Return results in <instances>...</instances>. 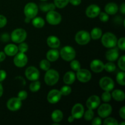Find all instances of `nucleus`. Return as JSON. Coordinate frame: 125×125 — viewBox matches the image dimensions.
Returning a JSON list of instances; mask_svg holds the SVG:
<instances>
[{"mask_svg":"<svg viewBox=\"0 0 125 125\" xmlns=\"http://www.w3.org/2000/svg\"><path fill=\"white\" fill-rule=\"evenodd\" d=\"M102 43L107 48L115 47L117 43V39L115 35L111 32L105 33L101 39Z\"/></svg>","mask_w":125,"mask_h":125,"instance_id":"obj_1","label":"nucleus"},{"mask_svg":"<svg viewBox=\"0 0 125 125\" xmlns=\"http://www.w3.org/2000/svg\"><path fill=\"white\" fill-rule=\"evenodd\" d=\"M59 74L58 72L53 69L47 70L45 75V81L47 85H53L58 82Z\"/></svg>","mask_w":125,"mask_h":125,"instance_id":"obj_2","label":"nucleus"},{"mask_svg":"<svg viewBox=\"0 0 125 125\" xmlns=\"http://www.w3.org/2000/svg\"><path fill=\"white\" fill-rule=\"evenodd\" d=\"M62 58L66 61H72L76 56V51L73 48L70 46H66L62 48L60 52Z\"/></svg>","mask_w":125,"mask_h":125,"instance_id":"obj_3","label":"nucleus"},{"mask_svg":"<svg viewBox=\"0 0 125 125\" xmlns=\"http://www.w3.org/2000/svg\"><path fill=\"white\" fill-rule=\"evenodd\" d=\"M27 34L25 30L23 29H17L11 34V39L16 43L23 42L26 38Z\"/></svg>","mask_w":125,"mask_h":125,"instance_id":"obj_4","label":"nucleus"},{"mask_svg":"<svg viewBox=\"0 0 125 125\" xmlns=\"http://www.w3.org/2000/svg\"><path fill=\"white\" fill-rule=\"evenodd\" d=\"M24 13L26 17L32 19L36 17L38 13L37 6L34 2H29L24 7Z\"/></svg>","mask_w":125,"mask_h":125,"instance_id":"obj_5","label":"nucleus"},{"mask_svg":"<svg viewBox=\"0 0 125 125\" xmlns=\"http://www.w3.org/2000/svg\"><path fill=\"white\" fill-rule=\"evenodd\" d=\"M46 19L48 23L52 25H57L61 21L62 17L61 15L54 10L49 11L46 16Z\"/></svg>","mask_w":125,"mask_h":125,"instance_id":"obj_6","label":"nucleus"},{"mask_svg":"<svg viewBox=\"0 0 125 125\" xmlns=\"http://www.w3.org/2000/svg\"><path fill=\"white\" fill-rule=\"evenodd\" d=\"M90 34L85 31H80L75 35L76 42L81 45L87 44L90 42Z\"/></svg>","mask_w":125,"mask_h":125,"instance_id":"obj_7","label":"nucleus"},{"mask_svg":"<svg viewBox=\"0 0 125 125\" xmlns=\"http://www.w3.org/2000/svg\"><path fill=\"white\" fill-rule=\"evenodd\" d=\"M100 86L104 91L109 92L114 88V82L109 77H103L100 80Z\"/></svg>","mask_w":125,"mask_h":125,"instance_id":"obj_8","label":"nucleus"},{"mask_svg":"<svg viewBox=\"0 0 125 125\" xmlns=\"http://www.w3.org/2000/svg\"><path fill=\"white\" fill-rule=\"evenodd\" d=\"M77 78L81 83H87L91 79L92 74L88 70L79 69L77 71Z\"/></svg>","mask_w":125,"mask_h":125,"instance_id":"obj_9","label":"nucleus"},{"mask_svg":"<svg viewBox=\"0 0 125 125\" xmlns=\"http://www.w3.org/2000/svg\"><path fill=\"white\" fill-rule=\"evenodd\" d=\"M25 75L29 80L34 81H37L39 78L40 73L37 68L35 67H29L26 70Z\"/></svg>","mask_w":125,"mask_h":125,"instance_id":"obj_10","label":"nucleus"},{"mask_svg":"<svg viewBox=\"0 0 125 125\" xmlns=\"http://www.w3.org/2000/svg\"><path fill=\"white\" fill-rule=\"evenodd\" d=\"M14 64L19 68L24 67L28 62V57L23 52H20L16 54L13 59Z\"/></svg>","mask_w":125,"mask_h":125,"instance_id":"obj_11","label":"nucleus"},{"mask_svg":"<svg viewBox=\"0 0 125 125\" xmlns=\"http://www.w3.org/2000/svg\"><path fill=\"white\" fill-rule=\"evenodd\" d=\"M61 96H62V94H61L59 90L53 89V90H51L48 94L47 100L50 103L55 104L60 101Z\"/></svg>","mask_w":125,"mask_h":125,"instance_id":"obj_12","label":"nucleus"},{"mask_svg":"<svg viewBox=\"0 0 125 125\" xmlns=\"http://www.w3.org/2000/svg\"><path fill=\"white\" fill-rule=\"evenodd\" d=\"M21 104V101L18 98H12L7 101V107L10 111H17L20 109Z\"/></svg>","mask_w":125,"mask_h":125,"instance_id":"obj_13","label":"nucleus"},{"mask_svg":"<svg viewBox=\"0 0 125 125\" xmlns=\"http://www.w3.org/2000/svg\"><path fill=\"white\" fill-rule=\"evenodd\" d=\"M112 106L109 104H103L101 105L98 110V114L102 118H106L112 113Z\"/></svg>","mask_w":125,"mask_h":125,"instance_id":"obj_14","label":"nucleus"},{"mask_svg":"<svg viewBox=\"0 0 125 125\" xmlns=\"http://www.w3.org/2000/svg\"><path fill=\"white\" fill-rule=\"evenodd\" d=\"M100 104V98L96 95H92L86 101V106L89 109H95Z\"/></svg>","mask_w":125,"mask_h":125,"instance_id":"obj_15","label":"nucleus"},{"mask_svg":"<svg viewBox=\"0 0 125 125\" xmlns=\"http://www.w3.org/2000/svg\"><path fill=\"white\" fill-rule=\"evenodd\" d=\"M100 13V8L99 6L95 4H92L87 8L85 14L89 18H94L97 17Z\"/></svg>","mask_w":125,"mask_h":125,"instance_id":"obj_16","label":"nucleus"},{"mask_svg":"<svg viewBox=\"0 0 125 125\" xmlns=\"http://www.w3.org/2000/svg\"><path fill=\"white\" fill-rule=\"evenodd\" d=\"M84 113V108L81 104H76L72 110V115L74 118L79 119L83 116Z\"/></svg>","mask_w":125,"mask_h":125,"instance_id":"obj_17","label":"nucleus"},{"mask_svg":"<svg viewBox=\"0 0 125 125\" xmlns=\"http://www.w3.org/2000/svg\"><path fill=\"white\" fill-rule=\"evenodd\" d=\"M104 67L103 62L98 59L94 60L90 63V68L95 73H100L103 72Z\"/></svg>","mask_w":125,"mask_h":125,"instance_id":"obj_18","label":"nucleus"},{"mask_svg":"<svg viewBox=\"0 0 125 125\" xmlns=\"http://www.w3.org/2000/svg\"><path fill=\"white\" fill-rule=\"evenodd\" d=\"M119 53L117 48H112L108 50L106 53V57L109 61L113 62L118 59Z\"/></svg>","mask_w":125,"mask_h":125,"instance_id":"obj_19","label":"nucleus"},{"mask_svg":"<svg viewBox=\"0 0 125 125\" xmlns=\"http://www.w3.org/2000/svg\"><path fill=\"white\" fill-rule=\"evenodd\" d=\"M18 46L14 44H8L4 48V53L9 56H15L18 52Z\"/></svg>","mask_w":125,"mask_h":125,"instance_id":"obj_20","label":"nucleus"},{"mask_svg":"<svg viewBox=\"0 0 125 125\" xmlns=\"http://www.w3.org/2000/svg\"><path fill=\"white\" fill-rule=\"evenodd\" d=\"M46 42H47L48 45L50 48L54 49L59 47L60 44H61L59 39L57 37L53 36V35L48 37Z\"/></svg>","mask_w":125,"mask_h":125,"instance_id":"obj_21","label":"nucleus"},{"mask_svg":"<svg viewBox=\"0 0 125 125\" xmlns=\"http://www.w3.org/2000/svg\"><path fill=\"white\" fill-rule=\"evenodd\" d=\"M105 11L107 14L114 15L118 10V6L114 2H109L105 6Z\"/></svg>","mask_w":125,"mask_h":125,"instance_id":"obj_22","label":"nucleus"},{"mask_svg":"<svg viewBox=\"0 0 125 125\" xmlns=\"http://www.w3.org/2000/svg\"><path fill=\"white\" fill-rule=\"evenodd\" d=\"M59 57V52L56 50H51L46 53V58L50 62L57 61Z\"/></svg>","mask_w":125,"mask_h":125,"instance_id":"obj_23","label":"nucleus"},{"mask_svg":"<svg viewBox=\"0 0 125 125\" xmlns=\"http://www.w3.org/2000/svg\"><path fill=\"white\" fill-rule=\"evenodd\" d=\"M76 79L75 74L73 72H68L65 73L63 76V81L66 84H72L74 82Z\"/></svg>","mask_w":125,"mask_h":125,"instance_id":"obj_24","label":"nucleus"},{"mask_svg":"<svg viewBox=\"0 0 125 125\" xmlns=\"http://www.w3.org/2000/svg\"><path fill=\"white\" fill-rule=\"evenodd\" d=\"M111 95L114 98V99L117 101H122L125 100V93L122 90L117 89V90H114Z\"/></svg>","mask_w":125,"mask_h":125,"instance_id":"obj_25","label":"nucleus"},{"mask_svg":"<svg viewBox=\"0 0 125 125\" xmlns=\"http://www.w3.org/2000/svg\"><path fill=\"white\" fill-rule=\"evenodd\" d=\"M51 118L54 122L56 123H59V122H61L63 118V113L62 112V111L59 109L55 110L51 114Z\"/></svg>","mask_w":125,"mask_h":125,"instance_id":"obj_26","label":"nucleus"},{"mask_svg":"<svg viewBox=\"0 0 125 125\" xmlns=\"http://www.w3.org/2000/svg\"><path fill=\"white\" fill-rule=\"evenodd\" d=\"M40 8L43 12H49L51 10H54L56 9V6L54 4L46 3V2H42L40 4Z\"/></svg>","mask_w":125,"mask_h":125,"instance_id":"obj_27","label":"nucleus"},{"mask_svg":"<svg viewBox=\"0 0 125 125\" xmlns=\"http://www.w3.org/2000/svg\"><path fill=\"white\" fill-rule=\"evenodd\" d=\"M32 24L37 28H42L45 25V21L41 17H36L33 19Z\"/></svg>","mask_w":125,"mask_h":125,"instance_id":"obj_28","label":"nucleus"},{"mask_svg":"<svg viewBox=\"0 0 125 125\" xmlns=\"http://www.w3.org/2000/svg\"><path fill=\"white\" fill-rule=\"evenodd\" d=\"M102 35V31L98 28H95L91 32V37L94 40H97L100 39Z\"/></svg>","mask_w":125,"mask_h":125,"instance_id":"obj_29","label":"nucleus"},{"mask_svg":"<svg viewBox=\"0 0 125 125\" xmlns=\"http://www.w3.org/2000/svg\"><path fill=\"white\" fill-rule=\"evenodd\" d=\"M29 89H30L31 91L32 92H36L39 91V89H40V83L39 81H37V80L34 81V82H32L30 84Z\"/></svg>","mask_w":125,"mask_h":125,"instance_id":"obj_30","label":"nucleus"},{"mask_svg":"<svg viewBox=\"0 0 125 125\" xmlns=\"http://www.w3.org/2000/svg\"><path fill=\"white\" fill-rule=\"evenodd\" d=\"M69 2V0H54V5L59 9L65 7Z\"/></svg>","mask_w":125,"mask_h":125,"instance_id":"obj_31","label":"nucleus"},{"mask_svg":"<svg viewBox=\"0 0 125 125\" xmlns=\"http://www.w3.org/2000/svg\"><path fill=\"white\" fill-rule=\"evenodd\" d=\"M125 73L123 72H119L117 75V81L120 85H125Z\"/></svg>","mask_w":125,"mask_h":125,"instance_id":"obj_32","label":"nucleus"},{"mask_svg":"<svg viewBox=\"0 0 125 125\" xmlns=\"http://www.w3.org/2000/svg\"><path fill=\"white\" fill-rule=\"evenodd\" d=\"M104 69L106 70L107 72H114L115 70L116 69V66L113 62H107L106 65H104Z\"/></svg>","mask_w":125,"mask_h":125,"instance_id":"obj_33","label":"nucleus"},{"mask_svg":"<svg viewBox=\"0 0 125 125\" xmlns=\"http://www.w3.org/2000/svg\"><path fill=\"white\" fill-rule=\"evenodd\" d=\"M40 67L43 70H48L50 68V63L48 60H42L40 63Z\"/></svg>","mask_w":125,"mask_h":125,"instance_id":"obj_34","label":"nucleus"},{"mask_svg":"<svg viewBox=\"0 0 125 125\" xmlns=\"http://www.w3.org/2000/svg\"><path fill=\"white\" fill-rule=\"evenodd\" d=\"M84 117L85 120L90 121L93 119L94 117V112L92 109H89L85 113H84Z\"/></svg>","mask_w":125,"mask_h":125,"instance_id":"obj_35","label":"nucleus"},{"mask_svg":"<svg viewBox=\"0 0 125 125\" xmlns=\"http://www.w3.org/2000/svg\"><path fill=\"white\" fill-rule=\"evenodd\" d=\"M60 92L62 94V95L67 96V95L70 94V93L72 92V88L69 86H67V85H65L61 88Z\"/></svg>","mask_w":125,"mask_h":125,"instance_id":"obj_36","label":"nucleus"},{"mask_svg":"<svg viewBox=\"0 0 125 125\" xmlns=\"http://www.w3.org/2000/svg\"><path fill=\"white\" fill-rule=\"evenodd\" d=\"M103 124L104 125H118V123L117 122V120L114 118H107L104 121Z\"/></svg>","mask_w":125,"mask_h":125,"instance_id":"obj_37","label":"nucleus"},{"mask_svg":"<svg viewBox=\"0 0 125 125\" xmlns=\"http://www.w3.org/2000/svg\"><path fill=\"white\" fill-rule=\"evenodd\" d=\"M111 94H110L109 92L105 91L101 96V99L104 102H109L111 100Z\"/></svg>","mask_w":125,"mask_h":125,"instance_id":"obj_38","label":"nucleus"},{"mask_svg":"<svg viewBox=\"0 0 125 125\" xmlns=\"http://www.w3.org/2000/svg\"><path fill=\"white\" fill-rule=\"evenodd\" d=\"M70 67L74 71H78L81 69V64L78 61H73L70 63Z\"/></svg>","mask_w":125,"mask_h":125,"instance_id":"obj_39","label":"nucleus"},{"mask_svg":"<svg viewBox=\"0 0 125 125\" xmlns=\"http://www.w3.org/2000/svg\"><path fill=\"white\" fill-rule=\"evenodd\" d=\"M18 50L20 51V52L24 53V52L28 51V45L26 43H20V44L18 47Z\"/></svg>","mask_w":125,"mask_h":125,"instance_id":"obj_40","label":"nucleus"},{"mask_svg":"<svg viewBox=\"0 0 125 125\" xmlns=\"http://www.w3.org/2000/svg\"><path fill=\"white\" fill-rule=\"evenodd\" d=\"M125 56H122V57L120 58V59L118 60V65L119 68H120L121 70L124 72L125 70Z\"/></svg>","mask_w":125,"mask_h":125,"instance_id":"obj_41","label":"nucleus"},{"mask_svg":"<svg viewBox=\"0 0 125 125\" xmlns=\"http://www.w3.org/2000/svg\"><path fill=\"white\" fill-rule=\"evenodd\" d=\"M98 15H100V19L101 21L106 22L109 20V16L107 13L100 12Z\"/></svg>","mask_w":125,"mask_h":125,"instance_id":"obj_42","label":"nucleus"},{"mask_svg":"<svg viewBox=\"0 0 125 125\" xmlns=\"http://www.w3.org/2000/svg\"><path fill=\"white\" fill-rule=\"evenodd\" d=\"M118 46L119 47L120 49H121L122 50L124 51L125 50V38L122 37L120 39H119L118 42Z\"/></svg>","mask_w":125,"mask_h":125,"instance_id":"obj_43","label":"nucleus"},{"mask_svg":"<svg viewBox=\"0 0 125 125\" xmlns=\"http://www.w3.org/2000/svg\"><path fill=\"white\" fill-rule=\"evenodd\" d=\"M28 96V94L26 91L24 90H21V91L18 94V97L21 101H23V100H24Z\"/></svg>","mask_w":125,"mask_h":125,"instance_id":"obj_44","label":"nucleus"},{"mask_svg":"<svg viewBox=\"0 0 125 125\" xmlns=\"http://www.w3.org/2000/svg\"><path fill=\"white\" fill-rule=\"evenodd\" d=\"M7 24V19L4 15H0V28H3Z\"/></svg>","mask_w":125,"mask_h":125,"instance_id":"obj_45","label":"nucleus"},{"mask_svg":"<svg viewBox=\"0 0 125 125\" xmlns=\"http://www.w3.org/2000/svg\"><path fill=\"white\" fill-rule=\"evenodd\" d=\"M101 118H99V117H96V118H94L92 122V125H100L101 124Z\"/></svg>","mask_w":125,"mask_h":125,"instance_id":"obj_46","label":"nucleus"},{"mask_svg":"<svg viewBox=\"0 0 125 125\" xmlns=\"http://www.w3.org/2000/svg\"><path fill=\"white\" fill-rule=\"evenodd\" d=\"M6 72L4 70H0V82H2L6 79Z\"/></svg>","mask_w":125,"mask_h":125,"instance_id":"obj_47","label":"nucleus"},{"mask_svg":"<svg viewBox=\"0 0 125 125\" xmlns=\"http://www.w3.org/2000/svg\"><path fill=\"white\" fill-rule=\"evenodd\" d=\"M119 114H120V116L123 120L125 119V106H123V107H122V108L120 109V110L119 111Z\"/></svg>","mask_w":125,"mask_h":125,"instance_id":"obj_48","label":"nucleus"},{"mask_svg":"<svg viewBox=\"0 0 125 125\" xmlns=\"http://www.w3.org/2000/svg\"><path fill=\"white\" fill-rule=\"evenodd\" d=\"M69 2L73 6H78L81 3V0H69Z\"/></svg>","mask_w":125,"mask_h":125,"instance_id":"obj_49","label":"nucleus"},{"mask_svg":"<svg viewBox=\"0 0 125 125\" xmlns=\"http://www.w3.org/2000/svg\"><path fill=\"white\" fill-rule=\"evenodd\" d=\"M1 40L4 42H7L9 40V36L8 34H4L3 35H2L1 36Z\"/></svg>","mask_w":125,"mask_h":125,"instance_id":"obj_50","label":"nucleus"},{"mask_svg":"<svg viewBox=\"0 0 125 125\" xmlns=\"http://www.w3.org/2000/svg\"><path fill=\"white\" fill-rule=\"evenodd\" d=\"M6 59V54L2 51H0V62L4 61Z\"/></svg>","mask_w":125,"mask_h":125,"instance_id":"obj_51","label":"nucleus"},{"mask_svg":"<svg viewBox=\"0 0 125 125\" xmlns=\"http://www.w3.org/2000/svg\"><path fill=\"white\" fill-rule=\"evenodd\" d=\"M120 11L123 14H125V4L123 2L122 3V4L120 6Z\"/></svg>","mask_w":125,"mask_h":125,"instance_id":"obj_52","label":"nucleus"},{"mask_svg":"<svg viewBox=\"0 0 125 125\" xmlns=\"http://www.w3.org/2000/svg\"><path fill=\"white\" fill-rule=\"evenodd\" d=\"M74 118L72 115L70 116L68 118V122H70V123H72V122H73V121H74Z\"/></svg>","mask_w":125,"mask_h":125,"instance_id":"obj_53","label":"nucleus"},{"mask_svg":"<svg viewBox=\"0 0 125 125\" xmlns=\"http://www.w3.org/2000/svg\"><path fill=\"white\" fill-rule=\"evenodd\" d=\"M2 94H3V87H2V85L0 83V97L2 96Z\"/></svg>","mask_w":125,"mask_h":125,"instance_id":"obj_54","label":"nucleus"},{"mask_svg":"<svg viewBox=\"0 0 125 125\" xmlns=\"http://www.w3.org/2000/svg\"><path fill=\"white\" fill-rule=\"evenodd\" d=\"M31 19H30V18H26V19H25V22L26 23H29V22H30V21H31Z\"/></svg>","mask_w":125,"mask_h":125,"instance_id":"obj_55","label":"nucleus"},{"mask_svg":"<svg viewBox=\"0 0 125 125\" xmlns=\"http://www.w3.org/2000/svg\"><path fill=\"white\" fill-rule=\"evenodd\" d=\"M120 125H125V122H123V123H121Z\"/></svg>","mask_w":125,"mask_h":125,"instance_id":"obj_56","label":"nucleus"},{"mask_svg":"<svg viewBox=\"0 0 125 125\" xmlns=\"http://www.w3.org/2000/svg\"><path fill=\"white\" fill-rule=\"evenodd\" d=\"M41 1H46V0H41Z\"/></svg>","mask_w":125,"mask_h":125,"instance_id":"obj_57","label":"nucleus"}]
</instances>
